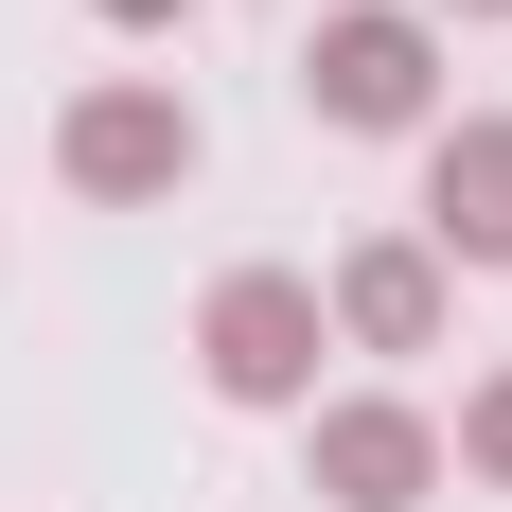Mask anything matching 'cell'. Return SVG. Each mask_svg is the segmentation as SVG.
<instances>
[{
  "label": "cell",
  "instance_id": "1",
  "mask_svg": "<svg viewBox=\"0 0 512 512\" xmlns=\"http://www.w3.org/2000/svg\"><path fill=\"white\" fill-rule=\"evenodd\" d=\"M301 106L336 142H424L442 124V18L424 0H336L301 36Z\"/></svg>",
  "mask_w": 512,
  "mask_h": 512
},
{
  "label": "cell",
  "instance_id": "2",
  "mask_svg": "<svg viewBox=\"0 0 512 512\" xmlns=\"http://www.w3.org/2000/svg\"><path fill=\"white\" fill-rule=\"evenodd\" d=\"M318 354H336V318H318L301 265H230L195 301V371H212V407H318Z\"/></svg>",
  "mask_w": 512,
  "mask_h": 512
},
{
  "label": "cell",
  "instance_id": "3",
  "mask_svg": "<svg viewBox=\"0 0 512 512\" xmlns=\"http://www.w3.org/2000/svg\"><path fill=\"white\" fill-rule=\"evenodd\" d=\"M53 177H71L89 212H159L177 177H195V106H177V71H106V89H71Z\"/></svg>",
  "mask_w": 512,
  "mask_h": 512
},
{
  "label": "cell",
  "instance_id": "4",
  "mask_svg": "<svg viewBox=\"0 0 512 512\" xmlns=\"http://www.w3.org/2000/svg\"><path fill=\"white\" fill-rule=\"evenodd\" d=\"M301 477H318L336 512H424L460 460H442V424H424V407L354 389V407H301Z\"/></svg>",
  "mask_w": 512,
  "mask_h": 512
},
{
  "label": "cell",
  "instance_id": "5",
  "mask_svg": "<svg viewBox=\"0 0 512 512\" xmlns=\"http://www.w3.org/2000/svg\"><path fill=\"white\" fill-rule=\"evenodd\" d=\"M318 318H336L354 354H442V318H460V265L424 248V230H371V248H336Z\"/></svg>",
  "mask_w": 512,
  "mask_h": 512
},
{
  "label": "cell",
  "instance_id": "6",
  "mask_svg": "<svg viewBox=\"0 0 512 512\" xmlns=\"http://www.w3.org/2000/svg\"><path fill=\"white\" fill-rule=\"evenodd\" d=\"M424 248L442 265H512V106L424 124Z\"/></svg>",
  "mask_w": 512,
  "mask_h": 512
},
{
  "label": "cell",
  "instance_id": "7",
  "mask_svg": "<svg viewBox=\"0 0 512 512\" xmlns=\"http://www.w3.org/2000/svg\"><path fill=\"white\" fill-rule=\"evenodd\" d=\"M442 460H460V477H495V495H512V371H477V389H460V442H442Z\"/></svg>",
  "mask_w": 512,
  "mask_h": 512
},
{
  "label": "cell",
  "instance_id": "8",
  "mask_svg": "<svg viewBox=\"0 0 512 512\" xmlns=\"http://www.w3.org/2000/svg\"><path fill=\"white\" fill-rule=\"evenodd\" d=\"M106 36H177V18H195V0H89Z\"/></svg>",
  "mask_w": 512,
  "mask_h": 512
},
{
  "label": "cell",
  "instance_id": "9",
  "mask_svg": "<svg viewBox=\"0 0 512 512\" xmlns=\"http://www.w3.org/2000/svg\"><path fill=\"white\" fill-rule=\"evenodd\" d=\"M424 18H512V0H424Z\"/></svg>",
  "mask_w": 512,
  "mask_h": 512
}]
</instances>
